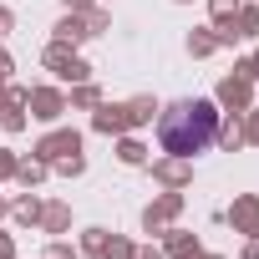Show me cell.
I'll return each instance as SVG.
<instances>
[{
    "mask_svg": "<svg viewBox=\"0 0 259 259\" xmlns=\"http://www.w3.org/2000/svg\"><path fill=\"white\" fill-rule=\"evenodd\" d=\"M0 97H6V81H0Z\"/></svg>",
    "mask_w": 259,
    "mask_h": 259,
    "instance_id": "obj_39",
    "label": "cell"
},
{
    "mask_svg": "<svg viewBox=\"0 0 259 259\" xmlns=\"http://www.w3.org/2000/svg\"><path fill=\"white\" fill-rule=\"evenodd\" d=\"M51 168H56L61 178H81V173H87V158H81V153H71V158H61V163H51Z\"/></svg>",
    "mask_w": 259,
    "mask_h": 259,
    "instance_id": "obj_24",
    "label": "cell"
},
{
    "mask_svg": "<svg viewBox=\"0 0 259 259\" xmlns=\"http://www.w3.org/2000/svg\"><path fill=\"white\" fill-rule=\"evenodd\" d=\"M46 173H51V163H41L36 153L16 163V183H26V188H41V183H46Z\"/></svg>",
    "mask_w": 259,
    "mask_h": 259,
    "instance_id": "obj_15",
    "label": "cell"
},
{
    "mask_svg": "<svg viewBox=\"0 0 259 259\" xmlns=\"http://www.w3.org/2000/svg\"><path fill=\"white\" fill-rule=\"evenodd\" d=\"M0 219H11V198L6 193H0Z\"/></svg>",
    "mask_w": 259,
    "mask_h": 259,
    "instance_id": "obj_37",
    "label": "cell"
},
{
    "mask_svg": "<svg viewBox=\"0 0 259 259\" xmlns=\"http://www.w3.org/2000/svg\"><path fill=\"white\" fill-rule=\"evenodd\" d=\"M41 208H46V203H41L36 193H21V198L11 203V219H16V224H26V229H36V224H41Z\"/></svg>",
    "mask_w": 259,
    "mask_h": 259,
    "instance_id": "obj_16",
    "label": "cell"
},
{
    "mask_svg": "<svg viewBox=\"0 0 259 259\" xmlns=\"http://www.w3.org/2000/svg\"><path fill=\"white\" fill-rule=\"evenodd\" d=\"M41 61H46V71H56V76H61V81H71V87H76V81H92V66L76 56V46H61V41H51Z\"/></svg>",
    "mask_w": 259,
    "mask_h": 259,
    "instance_id": "obj_2",
    "label": "cell"
},
{
    "mask_svg": "<svg viewBox=\"0 0 259 259\" xmlns=\"http://www.w3.org/2000/svg\"><path fill=\"white\" fill-rule=\"evenodd\" d=\"M178 6H188V0H178Z\"/></svg>",
    "mask_w": 259,
    "mask_h": 259,
    "instance_id": "obj_40",
    "label": "cell"
},
{
    "mask_svg": "<svg viewBox=\"0 0 259 259\" xmlns=\"http://www.w3.org/2000/svg\"><path fill=\"white\" fill-rule=\"evenodd\" d=\"M234 31H239V41H259V6H244V0H239Z\"/></svg>",
    "mask_w": 259,
    "mask_h": 259,
    "instance_id": "obj_17",
    "label": "cell"
},
{
    "mask_svg": "<svg viewBox=\"0 0 259 259\" xmlns=\"http://www.w3.org/2000/svg\"><path fill=\"white\" fill-rule=\"evenodd\" d=\"M0 259H16V239H11L6 229H0Z\"/></svg>",
    "mask_w": 259,
    "mask_h": 259,
    "instance_id": "obj_34",
    "label": "cell"
},
{
    "mask_svg": "<svg viewBox=\"0 0 259 259\" xmlns=\"http://www.w3.org/2000/svg\"><path fill=\"white\" fill-rule=\"evenodd\" d=\"M244 143H249V148H259V107H249V112H244Z\"/></svg>",
    "mask_w": 259,
    "mask_h": 259,
    "instance_id": "obj_26",
    "label": "cell"
},
{
    "mask_svg": "<svg viewBox=\"0 0 259 259\" xmlns=\"http://www.w3.org/2000/svg\"><path fill=\"white\" fill-rule=\"evenodd\" d=\"M208 11H213V21H234L239 0H208Z\"/></svg>",
    "mask_w": 259,
    "mask_h": 259,
    "instance_id": "obj_29",
    "label": "cell"
},
{
    "mask_svg": "<svg viewBox=\"0 0 259 259\" xmlns=\"http://www.w3.org/2000/svg\"><path fill=\"white\" fill-rule=\"evenodd\" d=\"M198 259H224V254H203V249H198Z\"/></svg>",
    "mask_w": 259,
    "mask_h": 259,
    "instance_id": "obj_38",
    "label": "cell"
},
{
    "mask_svg": "<svg viewBox=\"0 0 259 259\" xmlns=\"http://www.w3.org/2000/svg\"><path fill=\"white\" fill-rule=\"evenodd\" d=\"M219 148H244V112H219V133H213Z\"/></svg>",
    "mask_w": 259,
    "mask_h": 259,
    "instance_id": "obj_13",
    "label": "cell"
},
{
    "mask_svg": "<svg viewBox=\"0 0 259 259\" xmlns=\"http://www.w3.org/2000/svg\"><path fill=\"white\" fill-rule=\"evenodd\" d=\"M51 41H61V46H81V41H92L87 16H81V11H66V16L51 26Z\"/></svg>",
    "mask_w": 259,
    "mask_h": 259,
    "instance_id": "obj_11",
    "label": "cell"
},
{
    "mask_svg": "<svg viewBox=\"0 0 259 259\" xmlns=\"http://www.w3.org/2000/svg\"><path fill=\"white\" fill-rule=\"evenodd\" d=\"M92 133H102V138H122V133H133L127 102H97V112H92Z\"/></svg>",
    "mask_w": 259,
    "mask_h": 259,
    "instance_id": "obj_6",
    "label": "cell"
},
{
    "mask_svg": "<svg viewBox=\"0 0 259 259\" xmlns=\"http://www.w3.org/2000/svg\"><path fill=\"white\" fill-rule=\"evenodd\" d=\"M11 71H16V61H11L6 51H0V81H11Z\"/></svg>",
    "mask_w": 259,
    "mask_h": 259,
    "instance_id": "obj_35",
    "label": "cell"
},
{
    "mask_svg": "<svg viewBox=\"0 0 259 259\" xmlns=\"http://www.w3.org/2000/svg\"><path fill=\"white\" fill-rule=\"evenodd\" d=\"M198 234H183V229H163V254L168 259H198Z\"/></svg>",
    "mask_w": 259,
    "mask_h": 259,
    "instance_id": "obj_12",
    "label": "cell"
},
{
    "mask_svg": "<svg viewBox=\"0 0 259 259\" xmlns=\"http://www.w3.org/2000/svg\"><path fill=\"white\" fill-rule=\"evenodd\" d=\"M224 219L234 224V234H259V193H239Z\"/></svg>",
    "mask_w": 259,
    "mask_h": 259,
    "instance_id": "obj_10",
    "label": "cell"
},
{
    "mask_svg": "<svg viewBox=\"0 0 259 259\" xmlns=\"http://www.w3.org/2000/svg\"><path fill=\"white\" fill-rule=\"evenodd\" d=\"M213 133H219V102L208 97H183V102L158 107V143L168 158L193 163L203 148H213Z\"/></svg>",
    "mask_w": 259,
    "mask_h": 259,
    "instance_id": "obj_1",
    "label": "cell"
},
{
    "mask_svg": "<svg viewBox=\"0 0 259 259\" xmlns=\"http://www.w3.org/2000/svg\"><path fill=\"white\" fill-rule=\"evenodd\" d=\"M66 11H87V6H97V0H61Z\"/></svg>",
    "mask_w": 259,
    "mask_h": 259,
    "instance_id": "obj_36",
    "label": "cell"
},
{
    "mask_svg": "<svg viewBox=\"0 0 259 259\" xmlns=\"http://www.w3.org/2000/svg\"><path fill=\"white\" fill-rule=\"evenodd\" d=\"M71 153H81V133H76V127H51V133L36 143V158L41 163H61Z\"/></svg>",
    "mask_w": 259,
    "mask_h": 259,
    "instance_id": "obj_5",
    "label": "cell"
},
{
    "mask_svg": "<svg viewBox=\"0 0 259 259\" xmlns=\"http://www.w3.org/2000/svg\"><path fill=\"white\" fill-rule=\"evenodd\" d=\"M11 26H16V11H11V6H0V41L11 36Z\"/></svg>",
    "mask_w": 259,
    "mask_h": 259,
    "instance_id": "obj_32",
    "label": "cell"
},
{
    "mask_svg": "<svg viewBox=\"0 0 259 259\" xmlns=\"http://www.w3.org/2000/svg\"><path fill=\"white\" fill-rule=\"evenodd\" d=\"M234 71H239V76H249V81H259V46H254L244 61H234Z\"/></svg>",
    "mask_w": 259,
    "mask_h": 259,
    "instance_id": "obj_27",
    "label": "cell"
},
{
    "mask_svg": "<svg viewBox=\"0 0 259 259\" xmlns=\"http://www.w3.org/2000/svg\"><path fill=\"white\" fill-rule=\"evenodd\" d=\"M26 87H6V97H0V133H26Z\"/></svg>",
    "mask_w": 259,
    "mask_h": 259,
    "instance_id": "obj_7",
    "label": "cell"
},
{
    "mask_svg": "<svg viewBox=\"0 0 259 259\" xmlns=\"http://www.w3.org/2000/svg\"><path fill=\"white\" fill-rule=\"evenodd\" d=\"M213 102H219L224 112H249V107H254V81L239 76V71H229V76L213 87Z\"/></svg>",
    "mask_w": 259,
    "mask_h": 259,
    "instance_id": "obj_3",
    "label": "cell"
},
{
    "mask_svg": "<svg viewBox=\"0 0 259 259\" xmlns=\"http://www.w3.org/2000/svg\"><path fill=\"white\" fill-rule=\"evenodd\" d=\"M46 259H76V249H71V244H61V239H56V244H51V249H46Z\"/></svg>",
    "mask_w": 259,
    "mask_h": 259,
    "instance_id": "obj_31",
    "label": "cell"
},
{
    "mask_svg": "<svg viewBox=\"0 0 259 259\" xmlns=\"http://www.w3.org/2000/svg\"><path fill=\"white\" fill-rule=\"evenodd\" d=\"M102 259H133V239H107V249H102Z\"/></svg>",
    "mask_w": 259,
    "mask_h": 259,
    "instance_id": "obj_25",
    "label": "cell"
},
{
    "mask_svg": "<svg viewBox=\"0 0 259 259\" xmlns=\"http://www.w3.org/2000/svg\"><path fill=\"white\" fill-rule=\"evenodd\" d=\"M127 117H133V127H148L158 117V102L153 97H133V102H127Z\"/></svg>",
    "mask_w": 259,
    "mask_h": 259,
    "instance_id": "obj_21",
    "label": "cell"
},
{
    "mask_svg": "<svg viewBox=\"0 0 259 259\" xmlns=\"http://www.w3.org/2000/svg\"><path fill=\"white\" fill-rule=\"evenodd\" d=\"M16 163H21V158H16L11 148H0V183H11V178H16Z\"/></svg>",
    "mask_w": 259,
    "mask_h": 259,
    "instance_id": "obj_28",
    "label": "cell"
},
{
    "mask_svg": "<svg viewBox=\"0 0 259 259\" xmlns=\"http://www.w3.org/2000/svg\"><path fill=\"white\" fill-rule=\"evenodd\" d=\"M97 102H102V92H97L92 81H76V87H71V97H66V112H71V107H76V112H87V107H97Z\"/></svg>",
    "mask_w": 259,
    "mask_h": 259,
    "instance_id": "obj_20",
    "label": "cell"
},
{
    "mask_svg": "<svg viewBox=\"0 0 259 259\" xmlns=\"http://www.w3.org/2000/svg\"><path fill=\"white\" fill-rule=\"evenodd\" d=\"M219 51V36H213V26H198V31H188V56L193 61H203V56H213Z\"/></svg>",
    "mask_w": 259,
    "mask_h": 259,
    "instance_id": "obj_18",
    "label": "cell"
},
{
    "mask_svg": "<svg viewBox=\"0 0 259 259\" xmlns=\"http://www.w3.org/2000/svg\"><path fill=\"white\" fill-rule=\"evenodd\" d=\"M153 178H158L163 188H178V193H183V188L193 183V163H188V158H153Z\"/></svg>",
    "mask_w": 259,
    "mask_h": 259,
    "instance_id": "obj_9",
    "label": "cell"
},
{
    "mask_svg": "<svg viewBox=\"0 0 259 259\" xmlns=\"http://www.w3.org/2000/svg\"><path fill=\"white\" fill-rule=\"evenodd\" d=\"M239 259H259V234H249V239H244V249H239Z\"/></svg>",
    "mask_w": 259,
    "mask_h": 259,
    "instance_id": "obj_33",
    "label": "cell"
},
{
    "mask_svg": "<svg viewBox=\"0 0 259 259\" xmlns=\"http://www.w3.org/2000/svg\"><path fill=\"white\" fill-rule=\"evenodd\" d=\"M36 229H41V234H51V239H56V234H66V229H71V203H46Z\"/></svg>",
    "mask_w": 259,
    "mask_h": 259,
    "instance_id": "obj_14",
    "label": "cell"
},
{
    "mask_svg": "<svg viewBox=\"0 0 259 259\" xmlns=\"http://www.w3.org/2000/svg\"><path fill=\"white\" fill-rule=\"evenodd\" d=\"M117 158H122L127 168H143V163H148V148H143L138 138H127V133H122V138H117Z\"/></svg>",
    "mask_w": 259,
    "mask_h": 259,
    "instance_id": "obj_19",
    "label": "cell"
},
{
    "mask_svg": "<svg viewBox=\"0 0 259 259\" xmlns=\"http://www.w3.org/2000/svg\"><path fill=\"white\" fill-rule=\"evenodd\" d=\"M81 16H87V31H92V36H102V31L112 26V16H107V6H87Z\"/></svg>",
    "mask_w": 259,
    "mask_h": 259,
    "instance_id": "obj_23",
    "label": "cell"
},
{
    "mask_svg": "<svg viewBox=\"0 0 259 259\" xmlns=\"http://www.w3.org/2000/svg\"><path fill=\"white\" fill-rule=\"evenodd\" d=\"M26 107H31V117H36V122H61V112H66V97H61L56 87H31Z\"/></svg>",
    "mask_w": 259,
    "mask_h": 259,
    "instance_id": "obj_8",
    "label": "cell"
},
{
    "mask_svg": "<svg viewBox=\"0 0 259 259\" xmlns=\"http://www.w3.org/2000/svg\"><path fill=\"white\" fill-rule=\"evenodd\" d=\"M107 229H81V244H76V254H92V259H102V249H107Z\"/></svg>",
    "mask_w": 259,
    "mask_h": 259,
    "instance_id": "obj_22",
    "label": "cell"
},
{
    "mask_svg": "<svg viewBox=\"0 0 259 259\" xmlns=\"http://www.w3.org/2000/svg\"><path fill=\"white\" fill-rule=\"evenodd\" d=\"M133 259H168L163 244H133Z\"/></svg>",
    "mask_w": 259,
    "mask_h": 259,
    "instance_id": "obj_30",
    "label": "cell"
},
{
    "mask_svg": "<svg viewBox=\"0 0 259 259\" xmlns=\"http://www.w3.org/2000/svg\"><path fill=\"white\" fill-rule=\"evenodd\" d=\"M178 213H183V193L168 188V193H158V198L143 208V229H148V234H163V229H173Z\"/></svg>",
    "mask_w": 259,
    "mask_h": 259,
    "instance_id": "obj_4",
    "label": "cell"
}]
</instances>
